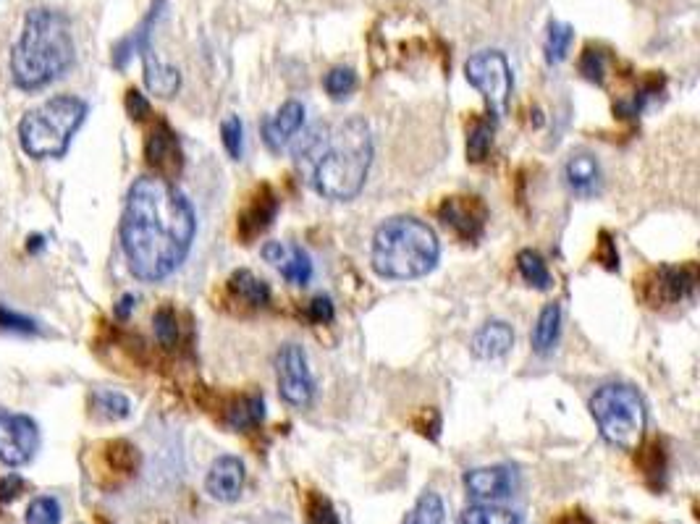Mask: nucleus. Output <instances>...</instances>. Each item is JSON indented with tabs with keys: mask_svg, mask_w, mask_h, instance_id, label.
I'll list each match as a JSON object with an SVG mask.
<instances>
[{
	"mask_svg": "<svg viewBox=\"0 0 700 524\" xmlns=\"http://www.w3.org/2000/svg\"><path fill=\"white\" fill-rule=\"evenodd\" d=\"M265 420V401L263 396L257 393H247V396H239L229 404L226 409V425L231 430H255L260 422Z\"/></svg>",
	"mask_w": 700,
	"mask_h": 524,
	"instance_id": "aec40b11",
	"label": "nucleus"
},
{
	"mask_svg": "<svg viewBox=\"0 0 700 524\" xmlns=\"http://www.w3.org/2000/svg\"><path fill=\"white\" fill-rule=\"evenodd\" d=\"M90 407L92 412L98 414L100 420H108V422L126 420V417L132 414V401L126 399L124 393L108 391V388H100V391L92 393Z\"/></svg>",
	"mask_w": 700,
	"mask_h": 524,
	"instance_id": "b1692460",
	"label": "nucleus"
},
{
	"mask_svg": "<svg viewBox=\"0 0 700 524\" xmlns=\"http://www.w3.org/2000/svg\"><path fill=\"white\" fill-rule=\"evenodd\" d=\"M27 524H61V504L53 496H37L27 506Z\"/></svg>",
	"mask_w": 700,
	"mask_h": 524,
	"instance_id": "7c9ffc66",
	"label": "nucleus"
},
{
	"mask_svg": "<svg viewBox=\"0 0 700 524\" xmlns=\"http://www.w3.org/2000/svg\"><path fill=\"white\" fill-rule=\"evenodd\" d=\"M276 378L281 399L292 407L305 409L315 399V380H312L307 354L302 346L286 344L276 354Z\"/></svg>",
	"mask_w": 700,
	"mask_h": 524,
	"instance_id": "6e6552de",
	"label": "nucleus"
},
{
	"mask_svg": "<svg viewBox=\"0 0 700 524\" xmlns=\"http://www.w3.org/2000/svg\"><path fill=\"white\" fill-rule=\"evenodd\" d=\"M564 173H567L569 187L580 194L593 192L598 184V176H601L596 158H590V155H572L567 168H564Z\"/></svg>",
	"mask_w": 700,
	"mask_h": 524,
	"instance_id": "5701e85b",
	"label": "nucleus"
},
{
	"mask_svg": "<svg viewBox=\"0 0 700 524\" xmlns=\"http://www.w3.org/2000/svg\"><path fill=\"white\" fill-rule=\"evenodd\" d=\"M278 215V197L268 187H263L257 192V197H252L250 207L239 215V236L244 242H252L257 236L263 234L265 228L276 221Z\"/></svg>",
	"mask_w": 700,
	"mask_h": 524,
	"instance_id": "a211bd4d",
	"label": "nucleus"
},
{
	"mask_svg": "<svg viewBox=\"0 0 700 524\" xmlns=\"http://www.w3.org/2000/svg\"><path fill=\"white\" fill-rule=\"evenodd\" d=\"M145 158L147 163L155 168V173L163 176V179H168V176H174V173L181 171L179 139H176V134L168 129L166 124H158L153 131H150V137H147V145H145Z\"/></svg>",
	"mask_w": 700,
	"mask_h": 524,
	"instance_id": "f3484780",
	"label": "nucleus"
},
{
	"mask_svg": "<svg viewBox=\"0 0 700 524\" xmlns=\"http://www.w3.org/2000/svg\"><path fill=\"white\" fill-rule=\"evenodd\" d=\"M580 74L593 84H603V74H606V58L598 50L588 48L580 58Z\"/></svg>",
	"mask_w": 700,
	"mask_h": 524,
	"instance_id": "c9c22d12",
	"label": "nucleus"
},
{
	"mask_svg": "<svg viewBox=\"0 0 700 524\" xmlns=\"http://www.w3.org/2000/svg\"><path fill=\"white\" fill-rule=\"evenodd\" d=\"M40 451V428L29 414L0 412V462L24 467Z\"/></svg>",
	"mask_w": 700,
	"mask_h": 524,
	"instance_id": "1a4fd4ad",
	"label": "nucleus"
},
{
	"mask_svg": "<svg viewBox=\"0 0 700 524\" xmlns=\"http://www.w3.org/2000/svg\"><path fill=\"white\" fill-rule=\"evenodd\" d=\"M695 268H656L645 281V299L651 304H677L693 297Z\"/></svg>",
	"mask_w": 700,
	"mask_h": 524,
	"instance_id": "f8f14e48",
	"label": "nucleus"
},
{
	"mask_svg": "<svg viewBox=\"0 0 700 524\" xmlns=\"http://www.w3.org/2000/svg\"><path fill=\"white\" fill-rule=\"evenodd\" d=\"M438 218L457 236L475 242L488 223V207L480 197H446L438 207Z\"/></svg>",
	"mask_w": 700,
	"mask_h": 524,
	"instance_id": "9b49d317",
	"label": "nucleus"
},
{
	"mask_svg": "<svg viewBox=\"0 0 700 524\" xmlns=\"http://www.w3.org/2000/svg\"><path fill=\"white\" fill-rule=\"evenodd\" d=\"M160 6H163V0H158V6L153 8L150 19L145 21V27L139 29L137 37H132V45L134 48H139V53H142L147 90L158 97H174L181 87L179 69H174V66H168V63H163V61H158V56H155L153 48H150V27H153V21L158 19Z\"/></svg>",
	"mask_w": 700,
	"mask_h": 524,
	"instance_id": "9d476101",
	"label": "nucleus"
},
{
	"mask_svg": "<svg viewBox=\"0 0 700 524\" xmlns=\"http://www.w3.org/2000/svg\"><path fill=\"white\" fill-rule=\"evenodd\" d=\"M514 346L512 325L504 320H491L472 336V354L478 359H499Z\"/></svg>",
	"mask_w": 700,
	"mask_h": 524,
	"instance_id": "6ab92c4d",
	"label": "nucleus"
},
{
	"mask_svg": "<svg viewBox=\"0 0 700 524\" xmlns=\"http://www.w3.org/2000/svg\"><path fill=\"white\" fill-rule=\"evenodd\" d=\"M465 488L475 504H496L501 498L512 496L514 477L509 467H478L465 475Z\"/></svg>",
	"mask_w": 700,
	"mask_h": 524,
	"instance_id": "ddd939ff",
	"label": "nucleus"
},
{
	"mask_svg": "<svg viewBox=\"0 0 700 524\" xmlns=\"http://www.w3.org/2000/svg\"><path fill=\"white\" fill-rule=\"evenodd\" d=\"M132 307H134V297L129 294V297H124L121 302H118V307H116V315L118 318H129V312H132Z\"/></svg>",
	"mask_w": 700,
	"mask_h": 524,
	"instance_id": "79ce46f5",
	"label": "nucleus"
},
{
	"mask_svg": "<svg viewBox=\"0 0 700 524\" xmlns=\"http://www.w3.org/2000/svg\"><path fill=\"white\" fill-rule=\"evenodd\" d=\"M195 231V207L174 181L158 173L134 181L121 215V247L134 278L158 283L171 276L187 260Z\"/></svg>",
	"mask_w": 700,
	"mask_h": 524,
	"instance_id": "f257e3e1",
	"label": "nucleus"
},
{
	"mask_svg": "<svg viewBox=\"0 0 700 524\" xmlns=\"http://www.w3.org/2000/svg\"><path fill=\"white\" fill-rule=\"evenodd\" d=\"M491 142H493V121L491 118H483V121H478V124L470 129V137H467V158H470L472 163L486 160L488 150H491Z\"/></svg>",
	"mask_w": 700,
	"mask_h": 524,
	"instance_id": "c756f323",
	"label": "nucleus"
},
{
	"mask_svg": "<svg viewBox=\"0 0 700 524\" xmlns=\"http://www.w3.org/2000/svg\"><path fill=\"white\" fill-rule=\"evenodd\" d=\"M556 524H593V519H590L585 511L577 509V511H567V514H564Z\"/></svg>",
	"mask_w": 700,
	"mask_h": 524,
	"instance_id": "a19ab883",
	"label": "nucleus"
},
{
	"mask_svg": "<svg viewBox=\"0 0 700 524\" xmlns=\"http://www.w3.org/2000/svg\"><path fill=\"white\" fill-rule=\"evenodd\" d=\"M244 488V464L239 456H218L210 464V472L205 477V490L218 504H234L242 496Z\"/></svg>",
	"mask_w": 700,
	"mask_h": 524,
	"instance_id": "4468645a",
	"label": "nucleus"
},
{
	"mask_svg": "<svg viewBox=\"0 0 700 524\" xmlns=\"http://www.w3.org/2000/svg\"><path fill=\"white\" fill-rule=\"evenodd\" d=\"M153 328H155V338H158L160 346H166V349H171V346L176 344V338H179V323H176L174 310H168V307H163V310L155 312Z\"/></svg>",
	"mask_w": 700,
	"mask_h": 524,
	"instance_id": "72a5a7b5",
	"label": "nucleus"
},
{
	"mask_svg": "<svg viewBox=\"0 0 700 524\" xmlns=\"http://www.w3.org/2000/svg\"><path fill=\"white\" fill-rule=\"evenodd\" d=\"M77 50L69 19L53 8H32L11 53V74L19 90L35 92L61 79L74 66Z\"/></svg>",
	"mask_w": 700,
	"mask_h": 524,
	"instance_id": "7ed1b4c3",
	"label": "nucleus"
},
{
	"mask_svg": "<svg viewBox=\"0 0 700 524\" xmlns=\"http://www.w3.org/2000/svg\"><path fill=\"white\" fill-rule=\"evenodd\" d=\"M105 459H108L111 469L118 472V475H132L139 467V451L126 441L108 443L105 446Z\"/></svg>",
	"mask_w": 700,
	"mask_h": 524,
	"instance_id": "c85d7f7f",
	"label": "nucleus"
},
{
	"mask_svg": "<svg viewBox=\"0 0 700 524\" xmlns=\"http://www.w3.org/2000/svg\"><path fill=\"white\" fill-rule=\"evenodd\" d=\"M229 291L239 302L250 304V307H265L271 302V289L263 278H257L250 270H236L229 278Z\"/></svg>",
	"mask_w": 700,
	"mask_h": 524,
	"instance_id": "412c9836",
	"label": "nucleus"
},
{
	"mask_svg": "<svg viewBox=\"0 0 700 524\" xmlns=\"http://www.w3.org/2000/svg\"><path fill=\"white\" fill-rule=\"evenodd\" d=\"M0 331H14V333H37V325L29 318L19 315V312H11L6 307H0Z\"/></svg>",
	"mask_w": 700,
	"mask_h": 524,
	"instance_id": "e433bc0d",
	"label": "nucleus"
},
{
	"mask_svg": "<svg viewBox=\"0 0 700 524\" xmlns=\"http://www.w3.org/2000/svg\"><path fill=\"white\" fill-rule=\"evenodd\" d=\"M441 244L436 231L417 218H391L378 226L373 236L370 262L381 278L389 281H412L428 276L438 265Z\"/></svg>",
	"mask_w": 700,
	"mask_h": 524,
	"instance_id": "20e7f679",
	"label": "nucleus"
},
{
	"mask_svg": "<svg viewBox=\"0 0 700 524\" xmlns=\"http://www.w3.org/2000/svg\"><path fill=\"white\" fill-rule=\"evenodd\" d=\"M24 490V480L16 475L0 477V506L11 504L14 498H19V493Z\"/></svg>",
	"mask_w": 700,
	"mask_h": 524,
	"instance_id": "ea45409f",
	"label": "nucleus"
},
{
	"mask_svg": "<svg viewBox=\"0 0 700 524\" xmlns=\"http://www.w3.org/2000/svg\"><path fill=\"white\" fill-rule=\"evenodd\" d=\"M517 270H520V276L525 278L527 286H533V289L548 291L554 286V278L548 273L546 262L533 249H522L520 255H517Z\"/></svg>",
	"mask_w": 700,
	"mask_h": 524,
	"instance_id": "393cba45",
	"label": "nucleus"
},
{
	"mask_svg": "<svg viewBox=\"0 0 700 524\" xmlns=\"http://www.w3.org/2000/svg\"><path fill=\"white\" fill-rule=\"evenodd\" d=\"M333 315H336V310H333V302L328 297H315L307 304V318H310L312 323H331Z\"/></svg>",
	"mask_w": 700,
	"mask_h": 524,
	"instance_id": "4c0bfd02",
	"label": "nucleus"
},
{
	"mask_svg": "<svg viewBox=\"0 0 700 524\" xmlns=\"http://www.w3.org/2000/svg\"><path fill=\"white\" fill-rule=\"evenodd\" d=\"M126 111H129V116L134 121H142V118L150 116V103H147V97L139 90H129L126 92Z\"/></svg>",
	"mask_w": 700,
	"mask_h": 524,
	"instance_id": "58836bf2",
	"label": "nucleus"
},
{
	"mask_svg": "<svg viewBox=\"0 0 700 524\" xmlns=\"http://www.w3.org/2000/svg\"><path fill=\"white\" fill-rule=\"evenodd\" d=\"M446 509L444 501L438 493L428 490L423 496L417 498V504L412 506L407 517H404V524H444Z\"/></svg>",
	"mask_w": 700,
	"mask_h": 524,
	"instance_id": "cd10ccee",
	"label": "nucleus"
},
{
	"mask_svg": "<svg viewBox=\"0 0 700 524\" xmlns=\"http://www.w3.org/2000/svg\"><path fill=\"white\" fill-rule=\"evenodd\" d=\"M590 414L598 425V433L609 446L622 451H635L643 441L648 412L640 393L624 383L601 386L590 399Z\"/></svg>",
	"mask_w": 700,
	"mask_h": 524,
	"instance_id": "423d86ee",
	"label": "nucleus"
},
{
	"mask_svg": "<svg viewBox=\"0 0 700 524\" xmlns=\"http://www.w3.org/2000/svg\"><path fill=\"white\" fill-rule=\"evenodd\" d=\"M221 139H223V147H226V152H229V155H231V160H242V152H244L242 118H239V116L223 118Z\"/></svg>",
	"mask_w": 700,
	"mask_h": 524,
	"instance_id": "473e14b6",
	"label": "nucleus"
},
{
	"mask_svg": "<svg viewBox=\"0 0 700 524\" xmlns=\"http://www.w3.org/2000/svg\"><path fill=\"white\" fill-rule=\"evenodd\" d=\"M517 511L496 504H475L462 514V524H520Z\"/></svg>",
	"mask_w": 700,
	"mask_h": 524,
	"instance_id": "bb28decb",
	"label": "nucleus"
},
{
	"mask_svg": "<svg viewBox=\"0 0 700 524\" xmlns=\"http://www.w3.org/2000/svg\"><path fill=\"white\" fill-rule=\"evenodd\" d=\"M302 124H305V105L299 103V100H289L271 118L263 121L265 145L271 147L273 152H281L297 137Z\"/></svg>",
	"mask_w": 700,
	"mask_h": 524,
	"instance_id": "dca6fc26",
	"label": "nucleus"
},
{
	"mask_svg": "<svg viewBox=\"0 0 700 524\" xmlns=\"http://www.w3.org/2000/svg\"><path fill=\"white\" fill-rule=\"evenodd\" d=\"M307 524H341V519L328 498H323L320 493H310V498H307Z\"/></svg>",
	"mask_w": 700,
	"mask_h": 524,
	"instance_id": "f704fd0d",
	"label": "nucleus"
},
{
	"mask_svg": "<svg viewBox=\"0 0 700 524\" xmlns=\"http://www.w3.org/2000/svg\"><path fill=\"white\" fill-rule=\"evenodd\" d=\"M467 82L486 97L493 116H504L512 97V69L501 50H480L465 63Z\"/></svg>",
	"mask_w": 700,
	"mask_h": 524,
	"instance_id": "0eeeda50",
	"label": "nucleus"
},
{
	"mask_svg": "<svg viewBox=\"0 0 700 524\" xmlns=\"http://www.w3.org/2000/svg\"><path fill=\"white\" fill-rule=\"evenodd\" d=\"M265 262H271L273 268L292 283V286H307L312 278V260L299 244L289 242H268L263 247Z\"/></svg>",
	"mask_w": 700,
	"mask_h": 524,
	"instance_id": "2eb2a0df",
	"label": "nucleus"
},
{
	"mask_svg": "<svg viewBox=\"0 0 700 524\" xmlns=\"http://www.w3.org/2000/svg\"><path fill=\"white\" fill-rule=\"evenodd\" d=\"M559 333H562V310H559V304H548V307H543V312L538 315V323L533 328L535 352L543 354V357L554 352Z\"/></svg>",
	"mask_w": 700,
	"mask_h": 524,
	"instance_id": "4be33fe9",
	"label": "nucleus"
},
{
	"mask_svg": "<svg viewBox=\"0 0 700 524\" xmlns=\"http://www.w3.org/2000/svg\"><path fill=\"white\" fill-rule=\"evenodd\" d=\"M87 118V103L77 95H56L32 108L19 124L21 150L35 160H58Z\"/></svg>",
	"mask_w": 700,
	"mask_h": 524,
	"instance_id": "39448f33",
	"label": "nucleus"
},
{
	"mask_svg": "<svg viewBox=\"0 0 700 524\" xmlns=\"http://www.w3.org/2000/svg\"><path fill=\"white\" fill-rule=\"evenodd\" d=\"M357 87V74H354L349 66H336L326 74V92L333 100H344L349 97Z\"/></svg>",
	"mask_w": 700,
	"mask_h": 524,
	"instance_id": "2f4dec72",
	"label": "nucleus"
},
{
	"mask_svg": "<svg viewBox=\"0 0 700 524\" xmlns=\"http://www.w3.org/2000/svg\"><path fill=\"white\" fill-rule=\"evenodd\" d=\"M297 163L320 197L349 202L362 192L373 166V137L362 118L312 126L297 147Z\"/></svg>",
	"mask_w": 700,
	"mask_h": 524,
	"instance_id": "f03ea898",
	"label": "nucleus"
},
{
	"mask_svg": "<svg viewBox=\"0 0 700 524\" xmlns=\"http://www.w3.org/2000/svg\"><path fill=\"white\" fill-rule=\"evenodd\" d=\"M575 42V29L564 24V21H551L546 37V63L548 66H559L564 58L569 56V48Z\"/></svg>",
	"mask_w": 700,
	"mask_h": 524,
	"instance_id": "a878e982",
	"label": "nucleus"
}]
</instances>
